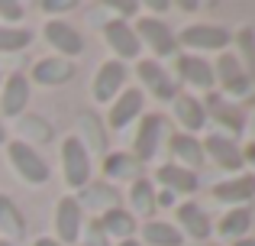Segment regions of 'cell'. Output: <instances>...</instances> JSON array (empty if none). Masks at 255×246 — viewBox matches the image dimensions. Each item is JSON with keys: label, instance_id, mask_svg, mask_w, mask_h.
Wrapping results in <instances>:
<instances>
[{"label": "cell", "instance_id": "2", "mask_svg": "<svg viewBox=\"0 0 255 246\" xmlns=\"http://www.w3.org/2000/svg\"><path fill=\"white\" fill-rule=\"evenodd\" d=\"M62 169L68 188H84L91 182V152L81 146L78 136H68L62 143Z\"/></svg>", "mask_w": 255, "mask_h": 246}, {"label": "cell", "instance_id": "44", "mask_svg": "<svg viewBox=\"0 0 255 246\" xmlns=\"http://www.w3.org/2000/svg\"><path fill=\"white\" fill-rule=\"evenodd\" d=\"M0 246H10V243H6V240H0Z\"/></svg>", "mask_w": 255, "mask_h": 246}, {"label": "cell", "instance_id": "22", "mask_svg": "<svg viewBox=\"0 0 255 246\" xmlns=\"http://www.w3.org/2000/svg\"><path fill=\"white\" fill-rule=\"evenodd\" d=\"M171 152L187 165V172H191V169H200V165H204V159H207L200 139L187 136V133H174V136H171Z\"/></svg>", "mask_w": 255, "mask_h": 246}, {"label": "cell", "instance_id": "45", "mask_svg": "<svg viewBox=\"0 0 255 246\" xmlns=\"http://www.w3.org/2000/svg\"><path fill=\"white\" fill-rule=\"evenodd\" d=\"M0 81H3V78H0Z\"/></svg>", "mask_w": 255, "mask_h": 246}, {"label": "cell", "instance_id": "10", "mask_svg": "<svg viewBox=\"0 0 255 246\" xmlns=\"http://www.w3.org/2000/svg\"><path fill=\"white\" fill-rule=\"evenodd\" d=\"M55 230H58V240L65 243H75L81 237V208H78L75 198H62L55 211Z\"/></svg>", "mask_w": 255, "mask_h": 246}, {"label": "cell", "instance_id": "42", "mask_svg": "<svg viewBox=\"0 0 255 246\" xmlns=\"http://www.w3.org/2000/svg\"><path fill=\"white\" fill-rule=\"evenodd\" d=\"M120 246H139L136 240H120Z\"/></svg>", "mask_w": 255, "mask_h": 246}, {"label": "cell", "instance_id": "26", "mask_svg": "<svg viewBox=\"0 0 255 246\" xmlns=\"http://www.w3.org/2000/svg\"><path fill=\"white\" fill-rule=\"evenodd\" d=\"M0 230L6 237H23L26 234V217L6 195H0Z\"/></svg>", "mask_w": 255, "mask_h": 246}, {"label": "cell", "instance_id": "31", "mask_svg": "<svg viewBox=\"0 0 255 246\" xmlns=\"http://www.w3.org/2000/svg\"><path fill=\"white\" fill-rule=\"evenodd\" d=\"M29 42H32V32H26V29H13V26H0V52L26 49Z\"/></svg>", "mask_w": 255, "mask_h": 246}, {"label": "cell", "instance_id": "1", "mask_svg": "<svg viewBox=\"0 0 255 246\" xmlns=\"http://www.w3.org/2000/svg\"><path fill=\"white\" fill-rule=\"evenodd\" d=\"M6 156H10V165L16 169V175L29 185H45L49 182V162L39 156L32 146H26L23 139L6 146Z\"/></svg>", "mask_w": 255, "mask_h": 246}, {"label": "cell", "instance_id": "24", "mask_svg": "<svg viewBox=\"0 0 255 246\" xmlns=\"http://www.w3.org/2000/svg\"><path fill=\"white\" fill-rule=\"evenodd\" d=\"M142 240L149 246H181V230L165 221H149L142 227Z\"/></svg>", "mask_w": 255, "mask_h": 246}, {"label": "cell", "instance_id": "19", "mask_svg": "<svg viewBox=\"0 0 255 246\" xmlns=\"http://www.w3.org/2000/svg\"><path fill=\"white\" fill-rule=\"evenodd\" d=\"M117 198H120V191L110 188V185H84L78 208H91V211H104V214H107V211L120 208Z\"/></svg>", "mask_w": 255, "mask_h": 246}, {"label": "cell", "instance_id": "9", "mask_svg": "<svg viewBox=\"0 0 255 246\" xmlns=\"http://www.w3.org/2000/svg\"><path fill=\"white\" fill-rule=\"evenodd\" d=\"M45 42L55 45L58 52H65V55H81L84 52V42H81V32L71 29V23H62V19H52V23H45Z\"/></svg>", "mask_w": 255, "mask_h": 246}, {"label": "cell", "instance_id": "27", "mask_svg": "<svg viewBox=\"0 0 255 246\" xmlns=\"http://www.w3.org/2000/svg\"><path fill=\"white\" fill-rule=\"evenodd\" d=\"M249 227H252V211H249V208H233L230 214L220 221V237H230V240H243Z\"/></svg>", "mask_w": 255, "mask_h": 246}, {"label": "cell", "instance_id": "7", "mask_svg": "<svg viewBox=\"0 0 255 246\" xmlns=\"http://www.w3.org/2000/svg\"><path fill=\"white\" fill-rule=\"evenodd\" d=\"M139 81H142L145 88H149V94L158 97V101H171V97L178 94L174 78L158 62H139Z\"/></svg>", "mask_w": 255, "mask_h": 246}, {"label": "cell", "instance_id": "8", "mask_svg": "<svg viewBox=\"0 0 255 246\" xmlns=\"http://www.w3.org/2000/svg\"><path fill=\"white\" fill-rule=\"evenodd\" d=\"M26 104H29V81L23 75H10L3 81V94H0V114L3 117H23Z\"/></svg>", "mask_w": 255, "mask_h": 246}, {"label": "cell", "instance_id": "30", "mask_svg": "<svg viewBox=\"0 0 255 246\" xmlns=\"http://www.w3.org/2000/svg\"><path fill=\"white\" fill-rule=\"evenodd\" d=\"M236 45H239V52H243V58H246V75L255 78V29L252 26H243V29L236 32Z\"/></svg>", "mask_w": 255, "mask_h": 246}, {"label": "cell", "instance_id": "38", "mask_svg": "<svg viewBox=\"0 0 255 246\" xmlns=\"http://www.w3.org/2000/svg\"><path fill=\"white\" fill-rule=\"evenodd\" d=\"M110 10H117V13H136V3L132 0H110Z\"/></svg>", "mask_w": 255, "mask_h": 246}, {"label": "cell", "instance_id": "28", "mask_svg": "<svg viewBox=\"0 0 255 246\" xmlns=\"http://www.w3.org/2000/svg\"><path fill=\"white\" fill-rule=\"evenodd\" d=\"M19 136H23L26 146H32V143H49V139H52V126L45 123L42 117L26 114V117H19Z\"/></svg>", "mask_w": 255, "mask_h": 246}, {"label": "cell", "instance_id": "32", "mask_svg": "<svg viewBox=\"0 0 255 246\" xmlns=\"http://www.w3.org/2000/svg\"><path fill=\"white\" fill-rule=\"evenodd\" d=\"M217 75H220V81H223V88H226V84H233L236 78H243L246 71H243V65H239L236 55H226V52H223V55L217 58V71H213V78H217Z\"/></svg>", "mask_w": 255, "mask_h": 246}, {"label": "cell", "instance_id": "34", "mask_svg": "<svg viewBox=\"0 0 255 246\" xmlns=\"http://www.w3.org/2000/svg\"><path fill=\"white\" fill-rule=\"evenodd\" d=\"M84 246H110V237L104 234V227H100V221H94L91 227H87V237H84Z\"/></svg>", "mask_w": 255, "mask_h": 246}, {"label": "cell", "instance_id": "12", "mask_svg": "<svg viewBox=\"0 0 255 246\" xmlns=\"http://www.w3.org/2000/svg\"><path fill=\"white\" fill-rule=\"evenodd\" d=\"M32 78L45 88H55V84H65L75 78V65L68 58H39L32 68Z\"/></svg>", "mask_w": 255, "mask_h": 246}, {"label": "cell", "instance_id": "37", "mask_svg": "<svg viewBox=\"0 0 255 246\" xmlns=\"http://www.w3.org/2000/svg\"><path fill=\"white\" fill-rule=\"evenodd\" d=\"M75 0H42V13H71Z\"/></svg>", "mask_w": 255, "mask_h": 246}, {"label": "cell", "instance_id": "4", "mask_svg": "<svg viewBox=\"0 0 255 246\" xmlns=\"http://www.w3.org/2000/svg\"><path fill=\"white\" fill-rule=\"evenodd\" d=\"M123 81H126V65L117 62V58L104 62V65L97 68V75H94V84H91L94 101H97V104L113 101V97L120 94V88H123Z\"/></svg>", "mask_w": 255, "mask_h": 246}, {"label": "cell", "instance_id": "40", "mask_svg": "<svg viewBox=\"0 0 255 246\" xmlns=\"http://www.w3.org/2000/svg\"><path fill=\"white\" fill-rule=\"evenodd\" d=\"M32 246H62V243H58V240H49V237H39Z\"/></svg>", "mask_w": 255, "mask_h": 246}, {"label": "cell", "instance_id": "21", "mask_svg": "<svg viewBox=\"0 0 255 246\" xmlns=\"http://www.w3.org/2000/svg\"><path fill=\"white\" fill-rule=\"evenodd\" d=\"M178 224L194 240H207V237H210V221H207V214L200 211V204H194V201H187V204L178 208Z\"/></svg>", "mask_w": 255, "mask_h": 246}, {"label": "cell", "instance_id": "41", "mask_svg": "<svg viewBox=\"0 0 255 246\" xmlns=\"http://www.w3.org/2000/svg\"><path fill=\"white\" fill-rule=\"evenodd\" d=\"M233 246H255V240H246V237H243V240H236Z\"/></svg>", "mask_w": 255, "mask_h": 246}, {"label": "cell", "instance_id": "16", "mask_svg": "<svg viewBox=\"0 0 255 246\" xmlns=\"http://www.w3.org/2000/svg\"><path fill=\"white\" fill-rule=\"evenodd\" d=\"M174 120H181L184 133L191 136L194 130H200V126L207 123V110H204V104H200L197 97L181 94V97H174Z\"/></svg>", "mask_w": 255, "mask_h": 246}, {"label": "cell", "instance_id": "43", "mask_svg": "<svg viewBox=\"0 0 255 246\" xmlns=\"http://www.w3.org/2000/svg\"><path fill=\"white\" fill-rule=\"evenodd\" d=\"M3 139H6V130H3V123H0V143H3Z\"/></svg>", "mask_w": 255, "mask_h": 246}, {"label": "cell", "instance_id": "3", "mask_svg": "<svg viewBox=\"0 0 255 246\" xmlns=\"http://www.w3.org/2000/svg\"><path fill=\"white\" fill-rule=\"evenodd\" d=\"M136 39L139 42H142L145 39V45H149L152 52H155V55H174V49H178V42H174V32L168 29V23H162V19H139V26L136 29Z\"/></svg>", "mask_w": 255, "mask_h": 246}, {"label": "cell", "instance_id": "25", "mask_svg": "<svg viewBox=\"0 0 255 246\" xmlns=\"http://www.w3.org/2000/svg\"><path fill=\"white\" fill-rule=\"evenodd\" d=\"M104 172L110 178H132V182H136L139 172H142V162H139L136 156H126V152H113V156H107Z\"/></svg>", "mask_w": 255, "mask_h": 246}, {"label": "cell", "instance_id": "39", "mask_svg": "<svg viewBox=\"0 0 255 246\" xmlns=\"http://www.w3.org/2000/svg\"><path fill=\"white\" fill-rule=\"evenodd\" d=\"M155 204L168 208V204H174V195H171V191H162V195H155Z\"/></svg>", "mask_w": 255, "mask_h": 246}, {"label": "cell", "instance_id": "20", "mask_svg": "<svg viewBox=\"0 0 255 246\" xmlns=\"http://www.w3.org/2000/svg\"><path fill=\"white\" fill-rule=\"evenodd\" d=\"M78 130H81V146L84 149H97V152H107V130L104 126H100V120L97 117L91 114V110H81V114H78Z\"/></svg>", "mask_w": 255, "mask_h": 246}, {"label": "cell", "instance_id": "13", "mask_svg": "<svg viewBox=\"0 0 255 246\" xmlns=\"http://www.w3.org/2000/svg\"><path fill=\"white\" fill-rule=\"evenodd\" d=\"M162 126H165V120H162L158 114H149V117L142 120V126H139V133H136V152H132L139 162H145V159H152V156L158 152Z\"/></svg>", "mask_w": 255, "mask_h": 246}, {"label": "cell", "instance_id": "11", "mask_svg": "<svg viewBox=\"0 0 255 246\" xmlns=\"http://www.w3.org/2000/svg\"><path fill=\"white\" fill-rule=\"evenodd\" d=\"M142 114V91H136V88H129V91H123V94L113 101V107H110V126L113 130H126L136 117Z\"/></svg>", "mask_w": 255, "mask_h": 246}, {"label": "cell", "instance_id": "29", "mask_svg": "<svg viewBox=\"0 0 255 246\" xmlns=\"http://www.w3.org/2000/svg\"><path fill=\"white\" fill-rule=\"evenodd\" d=\"M129 201H132V211L142 217H149L155 211V188L149 185V178H136L129 188Z\"/></svg>", "mask_w": 255, "mask_h": 246}, {"label": "cell", "instance_id": "23", "mask_svg": "<svg viewBox=\"0 0 255 246\" xmlns=\"http://www.w3.org/2000/svg\"><path fill=\"white\" fill-rule=\"evenodd\" d=\"M100 227H104L107 237H117V240H132V230H136V221H132L129 211L113 208L100 217Z\"/></svg>", "mask_w": 255, "mask_h": 246}, {"label": "cell", "instance_id": "5", "mask_svg": "<svg viewBox=\"0 0 255 246\" xmlns=\"http://www.w3.org/2000/svg\"><path fill=\"white\" fill-rule=\"evenodd\" d=\"M104 39H107V45L117 52V62L136 58V55H139V49H142V42L136 39L132 26H129V23H123V19H110V23L104 26Z\"/></svg>", "mask_w": 255, "mask_h": 246}, {"label": "cell", "instance_id": "18", "mask_svg": "<svg viewBox=\"0 0 255 246\" xmlns=\"http://www.w3.org/2000/svg\"><path fill=\"white\" fill-rule=\"evenodd\" d=\"M158 182L171 195H191V191H197V175L187 172L184 165H162L158 169Z\"/></svg>", "mask_w": 255, "mask_h": 246}, {"label": "cell", "instance_id": "15", "mask_svg": "<svg viewBox=\"0 0 255 246\" xmlns=\"http://www.w3.org/2000/svg\"><path fill=\"white\" fill-rule=\"evenodd\" d=\"M204 156H210L220 169H230V172H236L239 165H243V152H239L236 146H233V139H226V136H207Z\"/></svg>", "mask_w": 255, "mask_h": 246}, {"label": "cell", "instance_id": "17", "mask_svg": "<svg viewBox=\"0 0 255 246\" xmlns=\"http://www.w3.org/2000/svg\"><path fill=\"white\" fill-rule=\"evenodd\" d=\"M178 71H181V78H184L187 84L204 88V91H210L213 81H217V78H213V68L200 55H181L178 58Z\"/></svg>", "mask_w": 255, "mask_h": 246}, {"label": "cell", "instance_id": "14", "mask_svg": "<svg viewBox=\"0 0 255 246\" xmlns=\"http://www.w3.org/2000/svg\"><path fill=\"white\" fill-rule=\"evenodd\" d=\"M213 198L223 204H239L243 208L246 201L255 198V175H239V178H230V182L217 185L213 188Z\"/></svg>", "mask_w": 255, "mask_h": 246}, {"label": "cell", "instance_id": "6", "mask_svg": "<svg viewBox=\"0 0 255 246\" xmlns=\"http://www.w3.org/2000/svg\"><path fill=\"white\" fill-rule=\"evenodd\" d=\"M230 39H233V36L223 29V26L197 23V26H187V29H181L178 42H181V45H187V49H223Z\"/></svg>", "mask_w": 255, "mask_h": 246}, {"label": "cell", "instance_id": "35", "mask_svg": "<svg viewBox=\"0 0 255 246\" xmlns=\"http://www.w3.org/2000/svg\"><path fill=\"white\" fill-rule=\"evenodd\" d=\"M252 88H255V78L243 75V78H236L233 84H226V94H233V97H246V94H252Z\"/></svg>", "mask_w": 255, "mask_h": 246}, {"label": "cell", "instance_id": "33", "mask_svg": "<svg viewBox=\"0 0 255 246\" xmlns=\"http://www.w3.org/2000/svg\"><path fill=\"white\" fill-rule=\"evenodd\" d=\"M210 110H213V120L223 123V126H230V133H239V130H243V120H239L233 110H223L220 97H213V101H210Z\"/></svg>", "mask_w": 255, "mask_h": 246}, {"label": "cell", "instance_id": "36", "mask_svg": "<svg viewBox=\"0 0 255 246\" xmlns=\"http://www.w3.org/2000/svg\"><path fill=\"white\" fill-rule=\"evenodd\" d=\"M0 16H3L6 23H16V19L23 16V3H13V0H0Z\"/></svg>", "mask_w": 255, "mask_h": 246}]
</instances>
